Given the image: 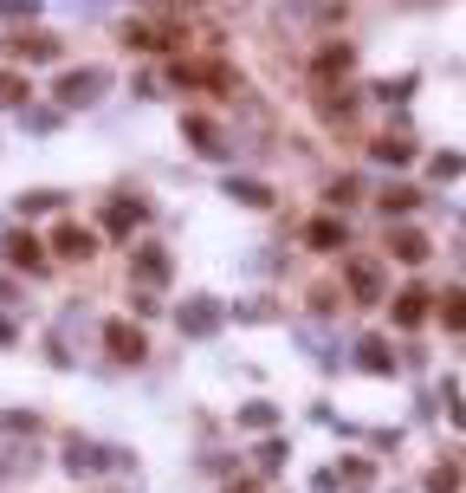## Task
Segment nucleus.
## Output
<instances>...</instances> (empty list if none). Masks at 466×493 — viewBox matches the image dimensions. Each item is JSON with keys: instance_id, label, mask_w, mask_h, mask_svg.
Instances as JSON below:
<instances>
[{"instance_id": "1", "label": "nucleus", "mask_w": 466, "mask_h": 493, "mask_svg": "<svg viewBox=\"0 0 466 493\" xmlns=\"http://www.w3.org/2000/svg\"><path fill=\"white\" fill-rule=\"evenodd\" d=\"M104 344H111L117 364H143V350H149L143 325H130V318H111V325H104Z\"/></svg>"}, {"instance_id": "2", "label": "nucleus", "mask_w": 466, "mask_h": 493, "mask_svg": "<svg viewBox=\"0 0 466 493\" xmlns=\"http://www.w3.org/2000/svg\"><path fill=\"white\" fill-rule=\"evenodd\" d=\"M98 85H104V72H91V65H85V72H65V79H58V104H65V111L91 104V98H98Z\"/></svg>"}, {"instance_id": "3", "label": "nucleus", "mask_w": 466, "mask_h": 493, "mask_svg": "<svg viewBox=\"0 0 466 493\" xmlns=\"http://www.w3.org/2000/svg\"><path fill=\"white\" fill-rule=\"evenodd\" d=\"M52 247H58L65 260H91V253H98V234L78 228V221H58V228H52Z\"/></svg>"}, {"instance_id": "4", "label": "nucleus", "mask_w": 466, "mask_h": 493, "mask_svg": "<svg viewBox=\"0 0 466 493\" xmlns=\"http://www.w3.org/2000/svg\"><path fill=\"white\" fill-rule=\"evenodd\" d=\"M7 52H14V59L46 65V59H58V39H52V33H14V39H7Z\"/></svg>"}, {"instance_id": "5", "label": "nucleus", "mask_w": 466, "mask_h": 493, "mask_svg": "<svg viewBox=\"0 0 466 493\" xmlns=\"http://www.w3.org/2000/svg\"><path fill=\"white\" fill-rule=\"evenodd\" d=\"M350 293H356L363 305L382 299V266H376V260H350Z\"/></svg>"}, {"instance_id": "6", "label": "nucleus", "mask_w": 466, "mask_h": 493, "mask_svg": "<svg viewBox=\"0 0 466 493\" xmlns=\"http://www.w3.org/2000/svg\"><path fill=\"white\" fill-rule=\"evenodd\" d=\"M421 318H428V293H421V286H408V293H396V325H402V331H415Z\"/></svg>"}, {"instance_id": "7", "label": "nucleus", "mask_w": 466, "mask_h": 493, "mask_svg": "<svg viewBox=\"0 0 466 493\" xmlns=\"http://www.w3.org/2000/svg\"><path fill=\"white\" fill-rule=\"evenodd\" d=\"M304 241L318 247V253H331V247H344V221H337V215H318V221L304 228Z\"/></svg>"}, {"instance_id": "8", "label": "nucleus", "mask_w": 466, "mask_h": 493, "mask_svg": "<svg viewBox=\"0 0 466 493\" xmlns=\"http://www.w3.org/2000/svg\"><path fill=\"white\" fill-rule=\"evenodd\" d=\"M39 247H46L39 234H14V241H7V260H14V266H33V273H39V266H46V253H39Z\"/></svg>"}, {"instance_id": "9", "label": "nucleus", "mask_w": 466, "mask_h": 493, "mask_svg": "<svg viewBox=\"0 0 466 493\" xmlns=\"http://www.w3.org/2000/svg\"><path fill=\"white\" fill-rule=\"evenodd\" d=\"M136 273L149 279V286H163V279H169V253H163V247H143V253H136Z\"/></svg>"}, {"instance_id": "10", "label": "nucleus", "mask_w": 466, "mask_h": 493, "mask_svg": "<svg viewBox=\"0 0 466 493\" xmlns=\"http://www.w3.org/2000/svg\"><path fill=\"white\" fill-rule=\"evenodd\" d=\"M388 247H396V260H408V266H421V260H428V234H415V228H402Z\"/></svg>"}, {"instance_id": "11", "label": "nucleus", "mask_w": 466, "mask_h": 493, "mask_svg": "<svg viewBox=\"0 0 466 493\" xmlns=\"http://www.w3.org/2000/svg\"><path fill=\"white\" fill-rule=\"evenodd\" d=\"M136 221H143V201H111V215H104V228H111V234H130Z\"/></svg>"}, {"instance_id": "12", "label": "nucleus", "mask_w": 466, "mask_h": 493, "mask_svg": "<svg viewBox=\"0 0 466 493\" xmlns=\"http://www.w3.org/2000/svg\"><path fill=\"white\" fill-rule=\"evenodd\" d=\"M227 195H233V201H247V208H272V188H266V182H240V176H233Z\"/></svg>"}, {"instance_id": "13", "label": "nucleus", "mask_w": 466, "mask_h": 493, "mask_svg": "<svg viewBox=\"0 0 466 493\" xmlns=\"http://www.w3.org/2000/svg\"><path fill=\"white\" fill-rule=\"evenodd\" d=\"M337 72H350V46H324L318 52V79H337Z\"/></svg>"}, {"instance_id": "14", "label": "nucleus", "mask_w": 466, "mask_h": 493, "mask_svg": "<svg viewBox=\"0 0 466 493\" xmlns=\"http://www.w3.org/2000/svg\"><path fill=\"white\" fill-rule=\"evenodd\" d=\"M415 144H402V136H376V163H408Z\"/></svg>"}, {"instance_id": "15", "label": "nucleus", "mask_w": 466, "mask_h": 493, "mask_svg": "<svg viewBox=\"0 0 466 493\" xmlns=\"http://www.w3.org/2000/svg\"><path fill=\"white\" fill-rule=\"evenodd\" d=\"M440 325L447 331H466V293H447L440 299Z\"/></svg>"}, {"instance_id": "16", "label": "nucleus", "mask_w": 466, "mask_h": 493, "mask_svg": "<svg viewBox=\"0 0 466 493\" xmlns=\"http://www.w3.org/2000/svg\"><path fill=\"white\" fill-rule=\"evenodd\" d=\"M188 136H195V150H201V156H214V150H220V144H214V123H207V117H188Z\"/></svg>"}, {"instance_id": "17", "label": "nucleus", "mask_w": 466, "mask_h": 493, "mask_svg": "<svg viewBox=\"0 0 466 493\" xmlns=\"http://www.w3.org/2000/svg\"><path fill=\"white\" fill-rule=\"evenodd\" d=\"M20 98H26V79H20V72H0V111L20 104Z\"/></svg>"}, {"instance_id": "18", "label": "nucleus", "mask_w": 466, "mask_h": 493, "mask_svg": "<svg viewBox=\"0 0 466 493\" xmlns=\"http://www.w3.org/2000/svg\"><path fill=\"white\" fill-rule=\"evenodd\" d=\"M240 422H247V429H272L279 415H272V402H247V409H240Z\"/></svg>"}, {"instance_id": "19", "label": "nucleus", "mask_w": 466, "mask_h": 493, "mask_svg": "<svg viewBox=\"0 0 466 493\" xmlns=\"http://www.w3.org/2000/svg\"><path fill=\"white\" fill-rule=\"evenodd\" d=\"M214 318H220L214 305H195V312H182V331H214Z\"/></svg>"}, {"instance_id": "20", "label": "nucleus", "mask_w": 466, "mask_h": 493, "mask_svg": "<svg viewBox=\"0 0 466 493\" xmlns=\"http://www.w3.org/2000/svg\"><path fill=\"white\" fill-rule=\"evenodd\" d=\"M369 480H376V474H369V461H344V487H356V493H363Z\"/></svg>"}, {"instance_id": "21", "label": "nucleus", "mask_w": 466, "mask_h": 493, "mask_svg": "<svg viewBox=\"0 0 466 493\" xmlns=\"http://www.w3.org/2000/svg\"><path fill=\"white\" fill-rule=\"evenodd\" d=\"M428 493H460V474H453V467H434V474H428Z\"/></svg>"}, {"instance_id": "22", "label": "nucleus", "mask_w": 466, "mask_h": 493, "mask_svg": "<svg viewBox=\"0 0 466 493\" xmlns=\"http://www.w3.org/2000/svg\"><path fill=\"white\" fill-rule=\"evenodd\" d=\"M363 364H369V370H388V344H382V338L363 344Z\"/></svg>"}, {"instance_id": "23", "label": "nucleus", "mask_w": 466, "mask_h": 493, "mask_svg": "<svg viewBox=\"0 0 466 493\" xmlns=\"http://www.w3.org/2000/svg\"><path fill=\"white\" fill-rule=\"evenodd\" d=\"M382 208H388V215H402V208H415V188H388V195H382Z\"/></svg>"}, {"instance_id": "24", "label": "nucleus", "mask_w": 466, "mask_h": 493, "mask_svg": "<svg viewBox=\"0 0 466 493\" xmlns=\"http://www.w3.org/2000/svg\"><path fill=\"white\" fill-rule=\"evenodd\" d=\"M7 338H14V325H7V318H0V344H7Z\"/></svg>"}]
</instances>
